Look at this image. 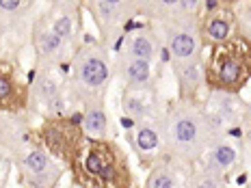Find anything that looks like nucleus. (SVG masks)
Instances as JSON below:
<instances>
[{
    "label": "nucleus",
    "instance_id": "obj_1",
    "mask_svg": "<svg viewBox=\"0 0 251 188\" xmlns=\"http://www.w3.org/2000/svg\"><path fill=\"white\" fill-rule=\"evenodd\" d=\"M156 128L163 149L180 163L200 160L217 139L208 123L206 111L197 106V102H174L158 117Z\"/></svg>",
    "mask_w": 251,
    "mask_h": 188
},
{
    "label": "nucleus",
    "instance_id": "obj_2",
    "mask_svg": "<svg viewBox=\"0 0 251 188\" xmlns=\"http://www.w3.org/2000/svg\"><path fill=\"white\" fill-rule=\"evenodd\" d=\"M72 169L78 184L85 188H130L132 184V173L124 149L108 139H85Z\"/></svg>",
    "mask_w": 251,
    "mask_h": 188
},
{
    "label": "nucleus",
    "instance_id": "obj_3",
    "mask_svg": "<svg viewBox=\"0 0 251 188\" xmlns=\"http://www.w3.org/2000/svg\"><path fill=\"white\" fill-rule=\"evenodd\" d=\"M203 65V82L210 91L238 95L240 89L251 80V41L234 33L223 44L210 46Z\"/></svg>",
    "mask_w": 251,
    "mask_h": 188
},
{
    "label": "nucleus",
    "instance_id": "obj_4",
    "mask_svg": "<svg viewBox=\"0 0 251 188\" xmlns=\"http://www.w3.org/2000/svg\"><path fill=\"white\" fill-rule=\"evenodd\" d=\"M113 78L111 52L102 41H87L78 46L70 70V93L82 104L104 100Z\"/></svg>",
    "mask_w": 251,
    "mask_h": 188
},
{
    "label": "nucleus",
    "instance_id": "obj_5",
    "mask_svg": "<svg viewBox=\"0 0 251 188\" xmlns=\"http://www.w3.org/2000/svg\"><path fill=\"white\" fill-rule=\"evenodd\" d=\"M37 139L52 158L63 164H72L87 139L82 132V115L80 117H70V115L48 117L37 130Z\"/></svg>",
    "mask_w": 251,
    "mask_h": 188
},
{
    "label": "nucleus",
    "instance_id": "obj_6",
    "mask_svg": "<svg viewBox=\"0 0 251 188\" xmlns=\"http://www.w3.org/2000/svg\"><path fill=\"white\" fill-rule=\"evenodd\" d=\"M165 46H167V52H169L171 63L201 61L203 41L200 35V20H197V15L167 22Z\"/></svg>",
    "mask_w": 251,
    "mask_h": 188
},
{
    "label": "nucleus",
    "instance_id": "obj_7",
    "mask_svg": "<svg viewBox=\"0 0 251 188\" xmlns=\"http://www.w3.org/2000/svg\"><path fill=\"white\" fill-rule=\"evenodd\" d=\"M18 169L22 173V180L30 188H54L65 173V164L46 151L41 145L28 149L26 154L18 156Z\"/></svg>",
    "mask_w": 251,
    "mask_h": 188
},
{
    "label": "nucleus",
    "instance_id": "obj_8",
    "mask_svg": "<svg viewBox=\"0 0 251 188\" xmlns=\"http://www.w3.org/2000/svg\"><path fill=\"white\" fill-rule=\"evenodd\" d=\"M87 9L96 20L102 44L115 39L122 30H126V24H130V18L139 11L137 2H124V0H93L87 2Z\"/></svg>",
    "mask_w": 251,
    "mask_h": 188
},
{
    "label": "nucleus",
    "instance_id": "obj_9",
    "mask_svg": "<svg viewBox=\"0 0 251 188\" xmlns=\"http://www.w3.org/2000/svg\"><path fill=\"white\" fill-rule=\"evenodd\" d=\"M37 145V134L22 115H0V147L18 158Z\"/></svg>",
    "mask_w": 251,
    "mask_h": 188
},
{
    "label": "nucleus",
    "instance_id": "obj_10",
    "mask_svg": "<svg viewBox=\"0 0 251 188\" xmlns=\"http://www.w3.org/2000/svg\"><path fill=\"white\" fill-rule=\"evenodd\" d=\"M28 100L30 89L22 85L11 63L0 59V115H20Z\"/></svg>",
    "mask_w": 251,
    "mask_h": 188
},
{
    "label": "nucleus",
    "instance_id": "obj_11",
    "mask_svg": "<svg viewBox=\"0 0 251 188\" xmlns=\"http://www.w3.org/2000/svg\"><path fill=\"white\" fill-rule=\"evenodd\" d=\"M236 33V9L229 2H221L217 9L206 11V18L200 22V35L203 46H217L227 41Z\"/></svg>",
    "mask_w": 251,
    "mask_h": 188
},
{
    "label": "nucleus",
    "instance_id": "obj_12",
    "mask_svg": "<svg viewBox=\"0 0 251 188\" xmlns=\"http://www.w3.org/2000/svg\"><path fill=\"white\" fill-rule=\"evenodd\" d=\"M33 39H35V54H37V63H39L41 70L52 71L63 59H65L70 46L52 33L46 20L37 22V26H35V30H33Z\"/></svg>",
    "mask_w": 251,
    "mask_h": 188
},
{
    "label": "nucleus",
    "instance_id": "obj_13",
    "mask_svg": "<svg viewBox=\"0 0 251 188\" xmlns=\"http://www.w3.org/2000/svg\"><path fill=\"white\" fill-rule=\"evenodd\" d=\"M30 95L48 108L52 113L50 117H63L65 115V93H63L61 82L56 80L50 70H39V74L33 80Z\"/></svg>",
    "mask_w": 251,
    "mask_h": 188
},
{
    "label": "nucleus",
    "instance_id": "obj_14",
    "mask_svg": "<svg viewBox=\"0 0 251 188\" xmlns=\"http://www.w3.org/2000/svg\"><path fill=\"white\" fill-rule=\"evenodd\" d=\"M44 20L48 22L52 33H54L56 37H61L67 46H70L72 41H76L78 35H80V18H78V4L76 2L54 4Z\"/></svg>",
    "mask_w": 251,
    "mask_h": 188
},
{
    "label": "nucleus",
    "instance_id": "obj_15",
    "mask_svg": "<svg viewBox=\"0 0 251 188\" xmlns=\"http://www.w3.org/2000/svg\"><path fill=\"white\" fill-rule=\"evenodd\" d=\"M200 4L201 2H197V0H154V2H137V9L141 13L167 24V22H174V20L197 15Z\"/></svg>",
    "mask_w": 251,
    "mask_h": 188
},
{
    "label": "nucleus",
    "instance_id": "obj_16",
    "mask_svg": "<svg viewBox=\"0 0 251 188\" xmlns=\"http://www.w3.org/2000/svg\"><path fill=\"white\" fill-rule=\"evenodd\" d=\"M124 41L126 44H124V54L122 56H128V59H139V61L154 63V59H158L160 50H163L158 35L150 28L130 30Z\"/></svg>",
    "mask_w": 251,
    "mask_h": 188
},
{
    "label": "nucleus",
    "instance_id": "obj_17",
    "mask_svg": "<svg viewBox=\"0 0 251 188\" xmlns=\"http://www.w3.org/2000/svg\"><path fill=\"white\" fill-rule=\"evenodd\" d=\"M236 163H238V151L234 147V143L227 137H217L208 147V160L201 171L217 177H226V173H229L236 166Z\"/></svg>",
    "mask_w": 251,
    "mask_h": 188
},
{
    "label": "nucleus",
    "instance_id": "obj_18",
    "mask_svg": "<svg viewBox=\"0 0 251 188\" xmlns=\"http://www.w3.org/2000/svg\"><path fill=\"white\" fill-rule=\"evenodd\" d=\"M206 113L219 117L226 125H240V121L247 115V106L240 102L238 95L234 93H223V91H210V100H208Z\"/></svg>",
    "mask_w": 251,
    "mask_h": 188
},
{
    "label": "nucleus",
    "instance_id": "obj_19",
    "mask_svg": "<svg viewBox=\"0 0 251 188\" xmlns=\"http://www.w3.org/2000/svg\"><path fill=\"white\" fill-rule=\"evenodd\" d=\"M174 74L177 82V100L197 102V93L203 85V65L201 61L174 63Z\"/></svg>",
    "mask_w": 251,
    "mask_h": 188
},
{
    "label": "nucleus",
    "instance_id": "obj_20",
    "mask_svg": "<svg viewBox=\"0 0 251 188\" xmlns=\"http://www.w3.org/2000/svg\"><path fill=\"white\" fill-rule=\"evenodd\" d=\"M124 117L132 119L137 123H145L156 111L154 89L151 91H139V89H126L122 95Z\"/></svg>",
    "mask_w": 251,
    "mask_h": 188
},
{
    "label": "nucleus",
    "instance_id": "obj_21",
    "mask_svg": "<svg viewBox=\"0 0 251 188\" xmlns=\"http://www.w3.org/2000/svg\"><path fill=\"white\" fill-rule=\"evenodd\" d=\"M119 76L124 78L126 89H139V91H151L154 89V71L151 63L119 56Z\"/></svg>",
    "mask_w": 251,
    "mask_h": 188
},
{
    "label": "nucleus",
    "instance_id": "obj_22",
    "mask_svg": "<svg viewBox=\"0 0 251 188\" xmlns=\"http://www.w3.org/2000/svg\"><path fill=\"white\" fill-rule=\"evenodd\" d=\"M108 128H111V119L106 115L104 100L85 104V111H82V132H85V137L96 141H106Z\"/></svg>",
    "mask_w": 251,
    "mask_h": 188
},
{
    "label": "nucleus",
    "instance_id": "obj_23",
    "mask_svg": "<svg viewBox=\"0 0 251 188\" xmlns=\"http://www.w3.org/2000/svg\"><path fill=\"white\" fill-rule=\"evenodd\" d=\"M30 2L24 0H0V30H18L22 24H26L30 13Z\"/></svg>",
    "mask_w": 251,
    "mask_h": 188
},
{
    "label": "nucleus",
    "instance_id": "obj_24",
    "mask_svg": "<svg viewBox=\"0 0 251 188\" xmlns=\"http://www.w3.org/2000/svg\"><path fill=\"white\" fill-rule=\"evenodd\" d=\"M132 145L137 149V154L141 158H150L158 151L163 145H160V134L158 128L151 123H137V128L132 130Z\"/></svg>",
    "mask_w": 251,
    "mask_h": 188
},
{
    "label": "nucleus",
    "instance_id": "obj_25",
    "mask_svg": "<svg viewBox=\"0 0 251 188\" xmlns=\"http://www.w3.org/2000/svg\"><path fill=\"white\" fill-rule=\"evenodd\" d=\"M145 188H177V171L171 163H156L151 166Z\"/></svg>",
    "mask_w": 251,
    "mask_h": 188
},
{
    "label": "nucleus",
    "instance_id": "obj_26",
    "mask_svg": "<svg viewBox=\"0 0 251 188\" xmlns=\"http://www.w3.org/2000/svg\"><path fill=\"white\" fill-rule=\"evenodd\" d=\"M188 188H227L226 180L217 175H210L206 171H200L197 175H193V180L188 182Z\"/></svg>",
    "mask_w": 251,
    "mask_h": 188
}]
</instances>
